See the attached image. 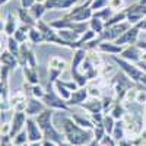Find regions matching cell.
Wrapping results in <instances>:
<instances>
[{
	"mask_svg": "<svg viewBox=\"0 0 146 146\" xmlns=\"http://www.w3.org/2000/svg\"><path fill=\"white\" fill-rule=\"evenodd\" d=\"M62 129L66 136V140L69 143H72L73 146H86L94 140L91 129L80 127L73 118L64 117Z\"/></svg>",
	"mask_w": 146,
	"mask_h": 146,
	"instance_id": "cell-1",
	"label": "cell"
},
{
	"mask_svg": "<svg viewBox=\"0 0 146 146\" xmlns=\"http://www.w3.org/2000/svg\"><path fill=\"white\" fill-rule=\"evenodd\" d=\"M111 60L120 67V70L123 72L130 80H133L135 83H140V80H142V78L145 76L146 72H143L136 63L129 62V60L123 58L121 56H111Z\"/></svg>",
	"mask_w": 146,
	"mask_h": 146,
	"instance_id": "cell-2",
	"label": "cell"
},
{
	"mask_svg": "<svg viewBox=\"0 0 146 146\" xmlns=\"http://www.w3.org/2000/svg\"><path fill=\"white\" fill-rule=\"evenodd\" d=\"M47 92L44 95V104L48 107V108H53V110H62V111H67V113H72V107L57 94L56 88H54V85L51 83H48L47 85Z\"/></svg>",
	"mask_w": 146,
	"mask_h": 146,
	"instance_id": "cell-3",
	"label": "cell"
},
{
	"mask_svg": "<svg viewBox=\"0 0 146 146\" xmlns=\"http://www.w3.org/2000/svg\"><path fill=\"white\" fill-rule=\"evenodd\" d=\"M36 28H38L42 35H44V40L45 42H50V44H57V45H62V47H66V48H70V50H73V45L67 41H64L62 36L58 35V31L54 29L50 23L44 22L42 19H40L38 22H36Z\"/></svg>",
	"mask_w": 146,
	"mask_h": 146,
	"instance_id": "cell-4",
	"label": "cell"
},
{
	"mask_svg": "<svg viewBox=\"0 0 146 146\" xmlns=\"http://www.w3.org/2000/svg\"><path fill=\"white\" fill-rule=\"evenodd\" d=\"M123 121L126 124V135H129L131 139L142 136L145 129H143V117L140 113H126Z\"/></svg>",
	"mask_w": 146,
	"mask_h": 146,
	"instance_id": "cell-5",
	"label": "cell"
},
{
	"mask_svg": "<svg viewBox=\"0 0 146 146\" xmlns=\"http://www.w3.org/2000/svg\"><path fill=\"white\" fill-rule=\"evenodd\" d=\"M94 0H86L83 5L80 6H75L72 7L67 13L64 15V18L73 21V22H89L91 18L94 16V10L91 7Z\"/></svg>",
	"mask_w": 146,
	"mask_h": 146,
	"instance_id": "cell-6",
	"label": "cell"
},
{
	"mask_svg": "<svg viewBox=\"0 0 146 146\" xmlns=\"http://www.w3.org/2000/svg\"><path fill=\"white\" fill-rule=\"evenodd\" d=\"M131 27V23L124 21V22H120V23H115V25H111V27H107L104 29V32L101 35H98L102 41H115L117 38H120L129 28Z\"/></svg>",
	"mask_w": 146,
	"mask_h": 146,
	"instance_id": "cell-7",
	"label": "cell"
},
{
	"mask_svg": "<svg viewBox=\"0 0 146 146\" xmlns=\"http://www.w3.org/2000/svg\"><path fill=\"white\" fill-rule=\"evenodd\" d=\"M126 12H127V22H130L131 25H136L143 18H146V5H140L139 2H136L126 7Z\"/></svg>",
	"mask_w": 146,
	"mask_h": 146,
	"instance_id": "cell-8",
	"label": "cell"
},
{
	"mask_svg": "<svg viewBox=\"0 0 146 146\" xmlns=\"http://www.w3.org/2000/svg\"><path fill=\"white\" fill-rule=\"evenodd\" d=\"M140 28L137 25H131L123 35L120 36V38L115 40V42L118 45H133V44H136L139 41V34H140Z\"/></svg>",
	"mask_w": 146,
	"mask_h": 146,
	"instance_id": "cell-9",
	"label": "cell"
},
{
	"mask_svg": "<svg viewBox=\"0 0 146 146\" xmlns=\"http://www.w3.org/2000/svg\"><path fill=\"white\" fill-rule=\"evenodd\" d=\"M86 56H88V50H86V48L80 47V48H76V50H75V53H73L72 64H70L72 78H75V76L79 75V73H82V72H80V66H82V63L85 62Z\"/></svg>",
	"mask_w": 146,
	"mask_h": 146,
	"instance_id": "cell-10",
	"label": "cell"
},
{
	"mask_svg": "<svg viewBox=\"0 0 146 146\" xmlns=\"http://www.w3.org/2000/svg\"><path fill=\"white\" fill-rule=\"evenodd\" d=\"M27 120H28V115L25 111H15L13 114V118H12V131H10V137L13 139L21 130H23V127L27 126Z\"/></svg>",
	"mask_w": 146,
	"mask_h": 146,
	"instance_id": "cell-11",
	"label": "cell"
},
{
	"mask_svg": "<svg viewBox=\"0 0 146 146\" xmlns=\"http://www.w3.org/2000/svg\"><path fill=\"white\" fill-rule=\"evenodd\" d=\"M45 108H47V105L44 104L42 100L34 98V96H28V100H27V110H25V113H27L28 117L38 115L40 113L44 111Z\"/></svg>",
	"mask_w": 146,
	"mask_h": 146,
	"instance_id": "cell-12",
	"label": "cell"
},
{
	"mask_svg": "<svg viewBox=\"0 0 146 146\" xmlns=\"http://www.w3.org/2000/svg\"><path fill=\"white\" fill-rule=\"evenodd\" d=\"M27 133H28V139L29 142H40L44 139V133L42 130L40 129L38 123H36L35 120H32L31 117H28L27 120Z\"/></svg>",
	"mask_w": 146,
	"mask_h": 146,
	"instance_id": "cell-13",
	"label": "cell"
},
{
	"mask_svg": "<svg viewBox=\"0 0 146 146\" xmlns=\"http://www.w3.org/2000/svg\"><path fill=\"white\" fill-rule=\"evenodd\" d=\"M124 48H126L124 45H118L115 41H102L96 50L108 56H120L124 51Z\"/></svg>",
	"mask_w": 146,
	"mask_h": 146,
	"instance_id": "cell-14",
	"label": "cell"
},
{
	"mask_svg": "<svg viewBox=\"0 0 146 146\" xmlns=\"http://www.w3.org/2000/svg\"><path fill=\"white\" fill-rule=\"evenodd\" d=\"M78 0H45L44 5L47 10H67L75 7Z\"/></svg>",
	"mask_w": 146,
	"mask_h": 146,
	"instance_id": "cell-15",
	"label": "cell"
},
{
	"mask_svg": "<svg viewBox=\"0 0 146 146\" xmlns=\"http://www.w3.org/2000/svg\"><path fill=\"white\" fill-rule=\"evenodd\" d=\"M88 98H89L88 86H80V88H78L76 91H73V94H72V96H70V100L67 101V104H69L70 107H73V105H79V107H80Z\"/></svg>",
	"mask_w": 146,
	"mask_h": 146,
	"instance_id": "cell-16",
	"label": "cell"
},
{
	"mask_svg": "<svg viewBox=\"0 0 146 146\" xmlns=\"http://www.w3.org/2000/svg\"><path fill=\"white\" fill-rule=\"evenodd\" d=\"M142 54H143V51L137 47V44H133V45H126L124 51L121 53L120 56L123 58H126V60H129V62L139 63L142 60Z\"/></svg>",
	"mask_w": 146,
	"mask_h": 146,
	"instance_id": "cell-17",
	"label": "cell"
},
{
	"mask_svg": "<svg viewBox=\"0 0 146 146\" xmlns=\"http://www.w3.org/2000/svg\"><path fill=\"white\" fill-rule=\"evenodd\" d=\"M42 133H44V139H50V140L56 142L57 145H58V143H63V142L66 140L64 133H62L60 130H57L53 123L48 124V126L42 130Z\"/></svg>",
	"mask_w": 146,
	"mask_h": 146,
	"instance_id": "cell-18",
	"label": "cell"
},
{
	"mask_svg": "<svg viewBox=\"0 0 146 146\" xmlns=\"http://www.w3.org/2000/svg\"><path fill=\"white\" fill-rule=\"evenodd\" d=\"M80 107H82L83 110H86L89 114L104 113V104H102V100H101V98H91V100H86Z\"/></svg>",
	"mask_w": 146,
	"mask_h": 146,
	"instance_id": "cell-19",
	"label": "cell"
},
{
	"mask_svg": "<svg viewBox=\"0 0 146 146\" xmlns=\"http://www.w3.org/2000/svg\"><path fill=\"white\" fill-rule=\"evenodd\" d=\"M0 62H2V66H7L12 72L16 70L19 67V60L15 54H12L9 50H5L0 54Z\"/></svg>",
	"mask_w": 146,
	"mask_h": 146,
	"instance_id": "cell-20",
	"label": "cell"
},
{
	"mask_svg": "<svg viewBox=\"0 0 146 146\" xmlns=\"http://www.w3.org/2000/svg\"><path fill=\"white\" fill-rule=\"evenodd\" d=\"M18 19L23 23V25H28V27H36V21L32 15H31V12L25 7H19L18 9Z\"/></svg>",
	"mask_w": 146,
	"mask_h": 146,
	"instance_id": "cell-21",
	"label": "cell"
},
{
	"mask_svg": "<svg viewBox=\"0 0 146 146\" xmlns=\"http://www.w3.org/2000/svg\"><path fill=\"white\" fill-rule=\"evenodd\" d=\"M23 70V76H25V82L31 83V85H38L40 83V73H38V67H22Z\"/></svg>",
	"mask_w": 146,
	"mask_h": 146,
	"instance_id": "cell-22",
	"label": "cell"
},
{
	"mask_svg": "<svg viewBox=\"0 0 146 146\" xmlns=\"http://www.w3.org/2000/svg\"><path fill=\"white\" fill-rule=\"evenodd\" d=\"M18 19L10 13V12H7L6 13V22H5V27H3V31L7 36H12L15 34V31L18 29Z\"/></svg>",
	"mask_w": 146,
	"mask_h": 146,
	"instance_id": "cell-23",
	"label": "cell"
},
{
	"mask_svg": "<svg viewBox=\"0 0 146 146\" xmlns=\"http://www.w3.org/2000/svg\"><path fill=\"white\" fill-rule=\"evenodd\" d=\"M32 27H28V25H22L15 31V34L12 35V36H15V40L16 41H19L21 44H23V42H27L28 40H29V29H31Z\"/></svg>",
	"mask_w": 146,
	"mask_h": 146,
	"instance_id": "cell-24",
	"label": "cell"
},
{
	"mask_svg": "<svg viewBox=\"0 0 146 146\" xmlns=\"http://www.w3.org/2000/svg\"><path fill=\"white\" fill-rule=\"evenodd\" d=\"M111 136L114 137L115 142H118V140L126 137V124H124L123 120H117L115 121V126H114V130L111 133Z\"/></svg>",
	"mask_w": 146,
	"mask_h": 146,
	"instance_id": "cell-25",
	"label": "cell"
},
{
	"mask_svg": "<svg viewBox=\"0 0 146 146\" xmlns=\"http://www.w3.org/2000/svg\"><path fill=\"white\" fill-rule=\"evenodd\" d=\"M54 88H56V91H57V94L62 96V98L67 102L69 100H70V96H72V94H73V91H70L69 88H66L64 85L62 83V80L60 79H57L56 82H54Z\"/></svg>",
	"mask_w": 146,
	"mask_h": 146,
	"instance_id": "cell-26",
	"label": "cell"
},
{
	"mask_svg": "<svg viewBox=\"0 0 146 146\" xmlns=\"http://www.w3.org/2000/svg\"><path fill=\"white\" fill-rule=\"evenodd\" d=\"M66 67H67V63L64 62V60H62L60 57H57V56L51 57V58H50V62H48V69H53V70H58V72L64 73Z\"/></svg>",
	"mask_w": 146,
	"mask_h": 146,
	"instance_id": "cell-27",
	"label": "cell"
},
{
	"mask_svg": "<svg viewBox=\"0 0 146 146\" xmlns=\"http://www.w3.org/2000/svg\"><path fill=\"white\" fill-rule=\"evenodd\" d=\"M89 28L94 32H96V35H101L105 29V22L100 18H96V16H92L91 21H89Z\"/></svg>",
	"mask_w": 146,
	"mask_h": 146,
	"instance_id": "cell-28",
	"label": "cell"
},
{
	"mask_svg": "<svg viewBox=\"0 0 146 146\" xmlns=\"http://www.w3.org/2000/svg\"><path fill=\"white\" fill-rule=\"evenodd\" d=\"M72 118L75 120L80 127L91 129V130H94V127H95V124L92 123V120H91L89 117H85V115H79V114H73V113H72Z\"/></svg>",
	"mask_w": 146,
	"mask_h": 146,
	"instance_id": "cell-29",
	"label": "cell"
},
{
	"mask_svg": "<svg viewBox=\"0 0 146 146\" xmlns=\"http://www.w3.org/2000/svg\"><path fill=\"white\" fill-rule=\"evenodd\" d=\"M29 41H31L34 45H38V44H41V42H45L42 32L36 28V27H32V28L29 29Z\"/></svg>",
	"mask_w": 146,
	"mask_h": 146,
	"instance_id": "cell-30",
	"label": "cell"
},
{
	"mask_svg": "<svg viewBox=\"0 0 146 146\" xmlns=\"http://www.w3.org/2000/svg\"><path fill=\"white\" fill-rule=\"evenodd\" d=\"M126 108L123 105V102H115L111 108V111H110V114H111L115 120H123V117L126 115Z\"/></svg>",
	"mask_w": 146,
	"mask_h": 146,
	"instance_id": "cell-31",
	"label": "cell"
},
{
	"mask_svg": "<svg viewBox=\"0 0 146 146\" xmlns=\"http://www.w3.org/2000/svg\"><path fill=\"white\" fill-rule=\"evenodd\" d=\"M45 10H47V7H45V5L44 3H41V2H36L31 9H29V12H31V15L36 19V21H40L42 16H44V13H45Z\"/></svg>",
	"mask_w": 146,
	"mask_h": 146,
	"instance_id": "cell-32",
	"label": "cell"
},
{
	"mask_svg": "<svg viewBox=\"0 0 146 146\" xmlns=\"http://www.w3.org/2000/svg\"><path fill=\"white\" fill-rule=\"evenodd\" d=\"M114 13H115V10H114V9H111L110 6H107V7L101 9V10H96V12H94V16H96V18L102 19L104 22H107L108 19H111V18L114 16Z\"/></svg>",
	"mask_w": 146,
	"mask_h": 146,
	"instance_id": "cell-33",
	"label": "cell"
},
{
	"mask_svg": "<svg viewBox=\"0 0 146 146\" xmlns=\"http://www.w3.org/2000/svg\"><path fill=\"white\" fill-rule=\"evenodd\" d=\"M7 50L15 54L16 57H19V53H21V42L15 40V36H7Z\"/></svg>",
	"mask_w": 146,
	"mask_h": 146,
	"instance_id": "cell-34",
	"label": "cell"
},
{
	"mask_svg": "<svg viewBox=\"0 0 146 146\" xmlns=\"http://www.w3.org/2000/svg\"><path fill=\"white\" fill-rule=\"evenodd\" d=\"M115 118L111 115V114H105L104 115V121H102V126L105 129V131L108 133V135H111L113 130H114V126H115Z\"/></svg>",
	"mask_w": 146,
	"mask_h": 146,
	"instance_id": "cell-35",
	"label": "cell"
},
{
	"mask_svg": "<svg viewBox=\"0 0 146 146\" xmlns=\"http://www.w3.org/2000/svg\"><path fill=\"white\" fill-rule=\"evenodd\" d=\"M28 142H29V139H28L27 130H21L18 135L12 139V145H27Z\"/></svg>",
	"mask_w": 146,
	"mask_h": 146,
	"instance_id": "cell-36",
	"label": "cell"
},
{
	"mask_svg": "<svg viewBox=\"0 0 146 146\" xmlns=\"http://www.w3.org/2000/svg\"><path fill=\"white\" fill-rule=\"evenodd\" d=\"M47 89H44L41 85H32L31 86V96H34V98H38V100H42L44 95H45Z\"/></svg>",
	"mask_w": 146,
	"mask_h": 146,
	"instance_id": "cell-37",
	"label": "cell"
},
{
	"mask_svg": "<svg viewBox=\"0 0 146 146\" xmlns=\"http://www.w3.org/2000/svg\"><path fill=\"white\" fill-rule=\"evenodd\" d=\"M137 92H139L137 85H133L131 88H129V91H127V94H126V98H124V102H136Z\"/></svg>",
	"mask_w": 146,
	"mask_h": 146,
	"instance_id": "cell-38",
	"label": "cell"
},
{
	"mask_svg": "<svg viewBox=\"0 0 146 146\" xmlns=\"http://www.w3.org/2000/svg\"><path fill=\"white\" fill-rule=\"evenodd\" d=\"M92 131H94V139L98 140V142H101V140L104 139V136L107 135V131H105L104 126H95Z\"/></svg>",
	"mask_w": 146,
	"mask_h": 146,
	"instance_id": "cell-39",
	"label": "cell"
},
{
	"mask_svg": "<svg viewBox=\"0 0 146 146\" xmlns=\"http://www.w3.org/2000/svg\"><path fill=\"white\" fill-rule=\"evenodd\" d=\"M107 6H110V0H94L92 5H91V7H92L94 12L101 10V9H104Z\"/></svg>",
	"mask_w": 146,
	"mask_h": 146,
	"instance_id": "cell-40",
	"label": "cell"
},
{
	"mask_svg": "<svg viewBox=\"0 0 146 146\" xmlns=\"http://www.w3.org/2000/svg\"><path fill=\"white\" fill-rule=\"evenodd\" d=\"M88 91H89V96H91V98H100V96H101V88L98 86V85L95 86L94 83H91L88 86Z\"/></svg>",
	"mask_w": 146,
	"mask_h": 146,
	"instance_id": "cell-41",
	"label": "cell"
},
{
	"mask_svg": "<svg viewBox=\"0 0 146 146\" xmlns=\"http://www.w3.org/2000/svg\"><path fill=\"white\" fill-rule=\"evenodd\" d=\"M104 113H96V114H89V118L92 120V123L95 126H102V121H104Z\"/></svg>",
	"mask_w": 146,
	"mask_h": 146,
	"instance_id": "cell-42",
	"label": "cell"
},
{
	"mask_svg": "<svg viewBox=\"0 0 146 146\" xmlns=\"http://www.w3.org/2000/svg\"><path fill=\"white\" fill-rule=\"evenodd\" d=\"M110 7L114 9L115 12L123 10V7H124V0H110Z\"/></svg>",
	"mask_w": 146,
	"mask_h": 146,
	"instance_id": "cell-43",
	"label": "cell"
},
{
	"mask_svg": "<svg viewBox=\"0 0 146 146\" xmlns=\"http://www.w3.org/2000/svg\"><path fill=\"white\" fill-rule=\"evenodd\" d=\"M12 73V70L7 66H2V72H0V76H2V82H9V75Z\"/></svg>",
	"mask_w": 146,
	"mask_h": 146,
	"instance_id": "cell-44",
	"label": "cell"
},
{
	"mask_svg": "<svg viewBox=\"0 0 146 146\" xmlns=\"http://www.w3.org/2000/svg\"><path fill=\"white\" fill-rule=\"evenodd\" d=\"M117 146H133V139L131 137H124L117 142Z\"/></svg>",
	"mask_w": 146,
	"mask_h": 146,
	"instance_id": "cell-45",
	"label": "cell"
},
{
	"mask_svg": "<svg viewBox=\"0 0 146 146\" xmlns=\"http://www.w3.org/2000/svg\"><path fill=\"white\" fill-rule=\"evenodd\" d=\"M35 3H36V0H21V6L25 7V9H28V10H29Z\"/></svg>",
	"mask_w": 146,
	"mask_h": 146,
	"instance_id": "cell-46",
	"label": "cell"
},
{
	"mask_svg": "<svg viewBox=\"0 0 146 146\" xmlns=\"http://www.w3.org/2000/svg\"><path fill=\"white\" fill-rule=\"evenodd\" d=\"M10 131H12V124L9 123H2V135H10Z\"/></svg>",
	"mask_w": 146,
	"mask_h": 146,
	"instance_id": "cell-47",
	"label": "cell"
},
{
	"mask_svg": "<svg viewBox=\"0 0 146 146\" xmlns=\"http://www.w3.org/2000/svg\"><path fill=\"white\" fill-rule=\"evenodd\" d=\"M42 146H57V143L50 139H42Z\"/></svg>",
	"mask_w": 146,
	"mask_h": 146,
	"instance_id": "cell-48",
	"label": "cell"
},
{
	"mask_svg": "<svg viewBox=\"0 0 146 146\" xmlns=\"http://www.w3.org/2000/svg\"><path fill=\"white\" fill-rule=\"evenodd\" d=\"M136 44H137V47L140 48L142 51H146V41H140V40H139Z\"/></svg>",
	"mask_w": 146,
	"mask_h": 146,
	"instance_id": "cell-49",
	"label": "cell"
},
{
	"mask_svg": "<svg viewBox=\"0 0 146 146\" xmlns=\"http://www.w3.org/2000/svg\"><path fill=\"white\" fill-rule=\"evenodd\" d=\"M142 137L146 140V104H145V130L142 133Z\"/></svg>",
	"mask_w": 146,
	"mask_h": 146,
	"instance_id": "cell-50",
	"label": "cell"
},
{
	"mask_svg": "<svg viewBox=\"0 0 146 146\" xmlns=\"http://www.w3.org/2000/svg\"><path fill=\"white\" fill-rule=\"evenodd\" d=\"M27 146H42V140H40V142H28Z\"/></svg>",
	"mask_w": 146,
	"mask_h": 146,
	"instance_id": "cell-51",
	"label": "cell"
},
{
	"mask_svg": "<svg viewBox=\"0 0 146 146\" xmlns=\"http://www.w3.org/2000/svg\"><path fill=\"white\" fill-rule=\"evenodd\" d=\"M136 64H137L143 72H146V62H142V60H140V62H139V63H136Z\"/></svg>",
	"mask_w": 146,
	"mask_h": 146,
	"instance_id": "cell-52",
	"label": "cell"
},
{
	"mask_svg": "<svg viewBox=\"0 0 146 146\" xmlns=\"http://www.w3.org/2000/svg\"><path fill=\"white\" fill-rule=\"evenodd\" d=\"M57 146H73V145H72V143H69V142H67V140H64V142H63V143H58V145H57Z\"/></svg>",
	"mask_w": 146,
	"mask_h": 146,
	"instance_id": "cell-53",
	"label": "cell"
},
{
	"mask_svg": "<svg viewBox=\"0 0 146 146\" xmlns=\"http://www.w3.org/2000/svg\"><path fill=\"white\" fill-rule=\"evenodd\" d=\"M7 2H9V0H0V5H2V6H3V5H6ZM19 2H21V0H19Z\"/></svg>",
	"mask_w": 146,
	"mask_h": 146,
	"instance_id": "cell-54",
	"label": "cell"
},
{
	"mask_svg": "<svg viewBox=\"0 0 146 146\" xmlns=\"http://www.w3.org/2000/svg\"><path fill=\"white\" fill-rule=\"evenodd\" d=\"M139 3L140 5H146V0H139Z\"/></svg>",
	"mask_w": 146,
	"mask_h": 146,
	"instance_id": "cell-55",
	"label": "cell"
},
{
	"mask_svg": "<svg viewBox=\"0 0 146 146\" xmlns=\"http://www.w3.org/2000/svg\"><path fill=\"white\" fill-rule=\"evenodd\" d=\"M28 145V143H27ZM27 145H12V146H27Z\"/></svg>",
	"mask_w": 146,
	"mask_h": 146,
	"instance_id": "cell-56",
	"label": "cell"
},
{
	"mask_svg": "<svg viewBox=\"0 0 146 146\" xmlns=\"http://www.w3.org/2000/svg\"><path fill=\"white\" fill-rule=\"evenodd\" d=\"M36 2H41V3H44V2H45V0H36Z\"/></svg>",
	"mask_w": 146,
	"mask_h": 146,
	"instance_id": "cell-57",
	"label": "cell"
},
{
	"mask_svg": "<svg viewBox=\"0 0 146 146\" xmlns=\"http://www.w3.org/2000/svg\"><path fill=\"white\" fill-rule=\"evenodd\" d=\"M133 146H140V145H133Z\"/></svg>",
	"mask_w": 146,
	"mask_h": 146,
	"instance_id": "cell-58",
	"label": "cell"
},
{
	"mask_svg": "<svg viewBox=\"0 0 146 146\" xmlns=\"http://www.w3.org/2000/svg\"><path fill=\"white\" fill-rule=\"evenodd\" d=\"M100 146H101V145H100Z\"/></svg>",
	"mask_w": 146,
	"mask_h": 146,
	"instance_id": "cell-59",
	"label": "cell"
}]
</instances>
